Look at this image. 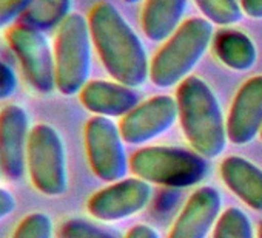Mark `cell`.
Here are the masks:
<instances>
[{"mask_svg":"<svg viewBox=\"0 0 262 238\" xmlns=\"http://www.w3.org/2000/svg\"><path fill=\"white\" fill-rule=\"evenodd\" d=\"M31 0H0V31L20 21Z\"/></svg>","mask_w":262,"mask_h":238,"instance_id":"23","label":"cell"},{"mask_svg":"<svg viewBox=\"0 0 262 238\" xmlns=\"http://www.w3.org/2000/svg\"><path fill=\"white\" fill-rule=\"evenodd\" d=\"M88 25L106 73L131 88L144 85L150 76L148 56L142 41L119 10L110 2H99L90 11Z\"/></svg>","mask_w":262,"mask_h":238,"instance_id":"1","label":"cell"},{"mask_svg":"<svg viewBox=\"0 0 262 238\" xmlns=\"http://www.w3.org/2000/svg\"><path fill=\"white\" fill-rule=\"evenodd\" d=\"M213 238H253V227L241 209L230 207L217 220Z\"/></svg>","mask_w":262,"mask_h":238,"instance_id":"20","label":"cell"},{"mask_svg":"<svg viewBox=\"0 0 262 238\" xmlns=\"http://www.w3.org/2000/svg\"><path fill=\"white\" fill-rule=\"evenodd\" d=\"M213 50L216 57L231 70L247 71L257 57L254 42L242 31L224 28L213 36Z\"/></svg>","mask_w":262,"mask_h":238,"instance_id":"17","label":"cell"},{"mask_svg":"<svg viewBox=\"0 0 262 238\" xmlns=\"http://www.w3.org/2000/svg\"><path fill=\"white\" fill-rule=\"evenodd\" d=\"M79 97L88 111L103 117H123L139 105V94L135 88L102 79L88 81Z\"/></svg>","mask_w":262,"mask_h":238,"instance_id":"14","label":"cell"},{"mask_svg":"<svg viewBox=\"0 0 262 238\" xmlns=\"http://www.w3.org/2000/svg\"><path fill=\"white\" fill-rule=\"evenodd\" d=\"M119 127L110 117L93 116L85 124V149L93 173L108 183L123 180L128 161Z\"/></svg>","mask_w":262,"mask_h":238,"instance_id":"8","label":"cell"},{"mask_svg":"<svg viewBox=\"0 0 262 238\" xmlns=\"http://www.w3.org/2000/svg\"><path fill=\"white\" fill-rule=\"evenodd\" d=\"M135 175L147 183L167 187H190L204 180L207 158L181 147L150 146L139 149L129 160Z\"/></svg>","mask_w":262,"mask_h":238,"instance_id":"4","label":"cell"},{"mask_svg":"<svg viewBox=\"0 0 262 238\" xmlns=\"http://www.w3.org/2000/svg\"><path fill=\"white\" fill-rule=\"evenodd\" d=\"M73 14V0H31L19 24L42 33L59 30Z\"/></svg>","mask_w":262,"mask_h":238,"instance_id":"18","label":"cell"},{"mask_svg":"<svg viewBox=\"0 0 262 238\" xmlns=\"http://www.w3.org/2000/svg\"><path fill=\"white\" fill-rule=\"evenodd\" d=\"M228 141L236 146L251 143L262 130V74L253 76L236 93L225 121Z\"/></svg>","mask_w":262,"mask_h":238,"instance_id":"12","label":"cell"},{"mask_svg":"<svg viewBox=\"0 0 262 238\" xmlns=\"http://www.w3.org/2000/svg\"><path fill=\"white\" fill-rule=\"evenodd\" d=\"M54 223L45 212H31L25 215L11 233V238H53Z\"/></svg>","mask_w":262,"mask_h":238,"instance_id":"21","label":"cell"},{"mask_svg":"<svg viewBox=\"0 0 262 238\" xmlns=\"http://www.w3.org/2000/svg\"><path fill=\"white\" fill-rule=\"evenodd\" d=\"M123 2H126V4H131V5H133V4H139V2H142V0H123Z\"/></svg>","mask_w":262,"mask_h":238,"instance_id":"28","label":"cell"},{"mask_svg":"<svg viewBox=\"0 0 262 238\" xmlns=\"http://www.w3.org/2000/svg\"><path fill=\"white\" fill-rule=\"evenodd\" d=\"M213 24L202 17H191L165 41L150 64V79L159 88L181 84L207 53L213 42Z\"/></svg>","mask_w":262,"mask_h":238,"instance_id":"3","label":"cell"},{"mask_svg":"<svg viewBox=\"0 0 262 238\" xmlns=\"http://www.w3.org/2000/svg\"><path fill=\"white\" fill-rule=\"evenodd\" d=\"M207 21L221 27H230L242 19V7L237 0H194Z\"/></svg>","mask_w":262,"mask_h":238,"instance_id":"19","label":"cell"},{"mask_svg":"<svg viewBox=\"0 0 262 238\" xmlns=\"http://www.w3.org/2000/svg\"><path fill=\"white\" fill-rule=\"evenodd\" d=\"M242 11L251 19H262V0H241Z\"/></svg>","mask_w":262,"mask_h":238,"instance_id":"26","label":"cell"},{"mask_svg":"<svg viewBox=\"0 0 262 238\" xmlns=\"http://www.w3.org/2000/svg\"><path fill=\"white\" fill-rule=\"evenodd\" d=\"M176 119H179L176 99L168 94H158L125 114L119 130L126 144H145L171 129Z\"/></svg>","mask_w":262,"mask_h":238,"instance_id":"10","label":"cell"},{"mask_svg":"<svg viewBox=\"0 0 262 238\" xmlns=\"http://www.w3.org/2000/svg\"><path fill=\"white\" fill-rule=\"evenodd\" d=\"M126 238H159V233L147 224H138L128 232Z\"/></svg>","mask_w":262,"mask_h":238,"instance_id":"27","label":"cell"},{"mask_svg":"<svg viewBox=\"0 0 262 238\" xmlns=\"http://www.w3.org/2000/svg\"><path fill=\"white\" fill-rule=\"evenodd\" d=\"M221 206V193L214 187H199L187 201L168 238H207L219 216Z\"/></svg>","mask_w":262,"mask_h":238,"instance_id":"13","label":"cell"},{"mask_svg":"<svg viewBox=\"0 0 262 238\" xmlns=\"http://www.w3.org/2000/svg\"><path fill=\"white\" fill-rule=\"evenodd\" d=\"M19 88V77L16 71L0 59V101H7L14 96Z\"/></svg>","mask_w":262,"mask_h":238,"instance_id":"24","label":"cell"},{"mask_svg":"<svg viewBox=\"0 0 262 238\" xmlns=\"http://www.w3.org/2000/svg\"><path fill=\"white\" fill-rule=\"evenodd\" d=\"M259 135H260V140H262V130H260V133H259Z\"/></svg>","mask_w":262,"mask_h":238,"instance_id":"30","label":"cell"},{"mask_svg":"<svg viewBox=\"0 0 262 238\" xmlns=\"http://www.w3.org/2000/svg\"><path fill=\"white\" fill-rule=\"evenodd\" d=\"M227 187L248 207L262 212V170L242 156H228L221 164Z\"/></svg>","mask_w":262,"mask_h":238,"instance_id":"15","label":"cell"},{"mask_svg":"<svg viewBox=\"0 0 262 238\" xmlns=\"http://www.w3.org/2000/svg\"><path fill=\"white\" fill-rule=\"evenodd\" d=\"M91 33L88 19L73 13L54 39L56 90L63 96L79 94L91 73Z\"/></svg>","mask_w":262,"mask_h":238,"instance_id":"5","label":"cell"},{"mask_svg":"<svg viewBox=\"0 0 262 238\" xmlns=\"http://www.w3.org/2000/svg\"><path fill=\"white\" fill-rule=\"evenodd\" d=\"M7 42L19 61L24 79L39 94H50L56 90L54 50L45 33L24 24L10 27Z\"/></svg>","mask_w":262,"mask_h":238,"instance_id":"7","label":"cell"},{"mask_svg":"<svg viewBox=\"0 0 262 238\" xmlns=\"http://www.w3.org/2000/svg\"><path fill=\"white\" fill-rule=\"evenodd\" d=\"M31 129L25 107L8 104L0 110V173L8 181L16 183L27 173Z\"/></svg>","mask_w":262,"mask_h":238,"instance_id":"9","label":"cell"},{"mask_svg":"<svg viewBox=\"0 0 262 238\" xmlns=\"http://www.w3.org/2000/svg\"><path fill=\"white\" fill-rule=\"evenodd\" d=\"M179 121L194 152L204 158H217L227 147V126L219 101L208 84L198 77H185L176 91Z\"/></svg>","mask_w":262,"mask_h":238,"instance_id":"2","label":"cell"},{"mask_svg":"<svg viewBox=\"0 0 262 238\" xmlns=\"http://www.w3.org/2000/svg\"><path fill=\"white\" fill-rule=\"evenodd\" d=\"M57 238H120L117 233L103 229L85 218H70L57 230Z\"/></svg>","mask_w":262,"mask_h":238,"instance_id":"22","label":"cell"},{"mask_svg":"<svg viewBox=\"0 0 262 238\" xmlns=\"http://www.w3.org/2000/svg\"><path fill=\"white\" fill-rule=\"evenodd\" d=\"M150 198V183L141 178H123L91 195L86 209L100 221H119L145 209Z\"/></svg>","mask_w":262,"mask_h":238,"instance_id":"11","label":"cell"},{"mask_svg":"<svg viewBox=\"0 0 262 238\" xmlns=\"http://www.w3.org/2000/svg\"><path fill=\"white\" fill-rule=\"evenodd\" d=\"M17 207V200L14 193L5 187H0V221L10 216Z\"/></svg>","mask_w":262,"mask_h":238,"instance_id":"25","label":"cell"},{"mask_svg":"<svg viewBox=\"0 0 262 238\" xmlns=\"http://www.w3.org/2000/svg\"><path fill=\"white\" fill-rule=\"evenodd\" d=\"M27 172L34 189L45 196H60L68 189V163L63 138L50 124L31 129Z\"/></svg>","mask_w":262,"mask_h":238,"instance_id":"6","label":"cell"},{"mask_svg":"<svg viewBox=\"0 0 262 238\" xmlns=\"http://www.w3.org/2000/svg\"><path fill=\"white\" fill-rule=\"evenodd\" d=\"M187 0H147L142 10V30L153 42H164L182 25Z\"/></svg>","mask_w":262,"mask_h":238,"instance_id":"16","label":"cell"},{"mask_svg":"<svg viewBox=\"0 0 262 238\" xmlns=\"http://www.w3.org/2000/svg\"><path fill=\"white\" fill-rule=\"evenodd\" d=\"M257 238H262V221L259 223V233H257Z\"/></svg>","mask_w":262,"mask_h":238,"instance_id":"29","label":"cell"}]
</instances>
